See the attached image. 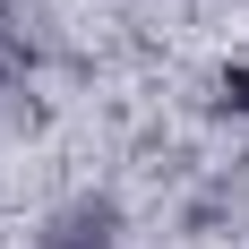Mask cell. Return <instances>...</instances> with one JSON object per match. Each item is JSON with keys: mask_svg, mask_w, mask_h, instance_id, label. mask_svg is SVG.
<instances>
[{"mask_svg": "<svg viewBox=\"0 0 249 249\" xmlns=\"http://www.w3.org/2000/svg\"><path fill=\"white\" fill-rule=\"evenodd\" d=\"M224 103H232V112H241V121H249V52H241V60H232V69H224Z\"/></svg>", "mask_w": 249, "mask_h": 249, "instance_id": "obj_1", "label": "cell"}]
</instances>
